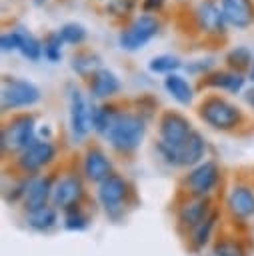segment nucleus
<instances>
[{"label": "nucleus", "instance_id": "b1692460", "mask_svg": "<svg viewBox=\"0 0 254 256\" xmlns=\"http://www.w3.org/2000/svg\"><path fill=\"white\" fill-rule=\"evenodd\" d=\"M16 30H18V34H20V50H18V52H20L26 60H30V62H38V60L44 56L42 40H38L32 32H28V30L22 28V26H18Z\"/></svg>", "mask_w": 254, "mask_h": 256}, {"label": "nucleus", "instance_id": "393cba45", "mask_svg": "<svg viewBox=\"0 0 254 256\" xmlns=\"http://www.w3.org/2000/svg\"><path fill=\"white\" fill-rule=\"evenodd\" d=\"M116 114H118V110H116L112 104H98V106H92V116H90L92 130H94L96 134L106 136V132H108V128L112 126V120H114Z\"/></svg>", "mask_w": 254, "mask_h": 256}, {"label": "nucleus", "instance_id": "aec40b11", "mask_svg": "<svg viewBox=\"0 0 254 256\" xmlns=\"http://www.w3.org/2000/svg\"><path fill=\"white\" fill-rule=\"evenodd\" d=\"M70 68L80 78H92L102 66V58L94 50H78L70 56Z\"/></svg>", "mask_w": 254, "mask_h": 256}, {"label": "nucleus", "instance_id": "1a4fd4ad", "mask_svg": "<svg viewBox=\"0 0 254 256\" xmlns=\"http://www.w3.org/2000/svg\"><path fill=\"white\" fill-rule=\"evenodd\" d=\"M218 178H220L218 164L214 160H204L198 166H194L186 176V188L196 198H206L216 188Z\"/></svg>", "mask_w": 254, "mask_h": 256}, {"label": "nucleus", "instance_id": "20e7f679", "mask_svg": "<svg viewBox=\"0 0 254 256\" xmlns=\"http://www.w3.org/2000/svg\"><path fill=\"white\" fill-rule=\"evenodd\" d=\"M40 88L24 78H16V76H4L2 80V110L10 112V110H18V108H30L40 100Z\"/></svg>", "mask_w": 254, "mask_h": 256}, {"label": "nucleus", "instance_id": "412c9836", "mask_svg": "<svg viewBox=\"0 0 254 256\" xmlns=\"http://www.w3.org/2000/svg\"><path fill=\"white\" fill-rule=\"evenodd\" d=\"M164 90L180 106H190L192 100H194V88H192V84L186 80V76H182L178 72L164 76Z\"/></svg>", "mask_w": 254, "mask_h": 256}, {"label": "nucleus", "instance_id": "72a5a7b5", "mask_svg": "<svg viewBox=\"0 0 254 256\" xmlns=\"http://www.w3.org/2000/svg\"><path fill=\"white\" fill-rule=\"evenodd\" d=\"M64 226L68 230H84L88 226V218L80 210H68V214L64 218Z\"/></svg>", "mask_w": 254, "mask_h": 256}, {"label": "nucleus", "instance_id": "9b49d317", "mask_svg": "<svg viewBox=\"0 0 254 256\" xmlns=\"http://www.w3.org/2000/svg\"><path fill=\"white\" fill-rule=\"evenodd\" d=\"M56 156V148L48 138H36L26 150H22L18 154V166L24 172H38L42 170L46 164H50Z\"/></svg>", "mask_w": 254, "mask_h": 256}, {"label": "nucleus", "instance_id": "6e6552de", "mask_svg": "<svg viewBox=\"0 0 254 256\" xmlns=\"http://www.w3.org/2000/svg\"><path fill=\"white\" fill-rule=\"evenodd\" d=\"M92 108L88 106L84 94L78 88H70L68 92V122H70V132L76 140H82L88 136L92 122Z\"/></svg>", "mask_w": 254, "mask_h": 256}, {"label": "nucleus", "instance_id": "39448f33", "mask_svg": "<svg viewBox=\"0 0 254 256\" xmlns=\"http://www.w3.org/2000/svg\"><path fill=\"white\" fill-rule=\"evenodd\" d=\"M2 150L22 152L36 140V118L32 114H18L6 122L2 128Z\"/></svg>", "mask_w": 254, "mask_h": 256}, {"label": "nucleus", "instance_id": "f257e3e1", "mask_svg": "<svg viewBox=\"0 0 254 256\" xmlns=\"http://www.w3.org/2000/svg\"><path fill=\"white\" fill-rule=\"evenodd\" d=\"M146 136V120L140 114L118 112L106 132L110 146L118 152H134Z\"/></svg>", "mask_w": 254, "mask_h": 256}, {"label": "nucleus", "instance_id": "473e14b6", "mask_svg": "<svg viewBox=\"0 0 254 256\" xmlns=\"http://www.w3.org/2000/svg\"><path fill=\"white\" fill-rule=\"evenodd\" d=\"M0 50L2 52H18L20 50V34L18 30L4 32L0 36Z\"/></svg>", "mask_w": 254, "mask_h": 256}, {"label": "nucleus", "instance_id": "c756f323", "mask_svg": "<svg viewBox=\"0 0 254 256\" xmlns=\"http://www.w3.org/2000/svg\"><path fill=\"white\" fill-rule=\"evenodd\" d=\"M138 6V0H110L106 4V12L114 18H128Z\"/></svg>", "mask_w": 254, "mask_h": 256}, {"label": "nucleus", "instance_id": "4c0bfd02", "mask_svg": "<svg viewBox=\"0 0 254 256\" xmlns=\"http://www.w3.org/2000/svg\"><path fill=\"white\" fill-rule=\"evenodd\" d=\"M248 78H250V82L254 84V62H252V66H250V70H248Z\"/></svg>", "mask_w": 254, "mask_h": 256}, {"label": "nucleus", "instance_id": "5701e85b", "mask_svg": "<svg viewBox=\"0 0 254 256\" xmlns=\"http://www.w3.org/2000/svg\"><path fill=\"white\" fill-rule=\"evenodd\" d=\"M58 216H56V208L54 206H40V208H34V210H26V224L34 230H50L54 224H56Z\"/></svg>", "mask_w": 254, "mask_h": 256}, {"label": "nucleus", "instance_id": "9d476101", "mask_svg": "<svg viewBox=\"0 0 254 256\" xmlns=\"http://www.w3.org/2000/svg\"><path fill=\"white\" fill-rule=\"evenodd\" d=\"M196 26L208 36H224L226 34V18L216 0H200L194 8Z\"/></svg>", "mask_w": 254, "mask_h": 256}, {"label": "nucleus", "instance_id": "f704fd0d", "mask_svg": "<svg viewBox=\"0 0 254 256\" xmlns=\"http://www.w3.org/2000/svg\"><path fill=\"white\" fill-rule=\"evenodd\" d=\"M214 256H244V250L240 244L228 240V242H220L214 248Z\"/></svg>", "mask_w": 254, "mask_h": 256}, {"label": "nucleus", "instance_id": "e433bc0d", "mask_svg": "<svg viewBox=\"0 0 254 256\" xmlns=\"http://www.w3.org/2000/svg\"><path fill=\"white\" fill-rule=\"evenodd\" d=\"M244 100H246V104H248L250 108H254V84L244 90Z\"/></svg>", "mask_w": 254, "mask_h": 256}, {"label": "nucleus", "instance_id": "0eeeda50", "mask_svg": "<svg viewBox=\"0 0 254 256\" xmlns=\"http://www.w3.org/2000/svg\"><path fill=\"white\" fill-rule=\"evenodd\" d=\"M158 132H160V142H164L170 148H180L190 138V134L194 130H192L190 120L184 114L174 112V110H166L160 116Z\"/></svg>", "mask_w": 254, "mask_h": 256}, {"label": "nucleus", "instance_id": "4be33fe9", "mask_svg": "<svg viewBox=\"0 0 254 256\" xmlns=\"http://www.w3.org/2000/svg\"><path fill=\"white\" fill-rule=\"evenodd\" d=\"M210 202L208 198H194L190 202H186L182 208H180V222L186 224V226H200L208 216H210Z\"/></svg>", "mask_w": 254, "mask_h": 256}, {"label": "nucleus", "instance_id": "c9c22d12", "mask_svg": "<svg viewBox=\"0 0 254 256\" xmlns=\"http://www.w3.org/2000/svg\"><path fill=\"white\" fill-rule=\"evenodd\" d=\"M164 2L166 0H142V14H156L164 8Z\"/></svg>", "mask_w": 254, "mask_h": 256}, {"label": "nucleus", "instance_id": "c85d7f7f", "mask_svg": "<svg viewBox=\"0 0 254 256\" xmlns=\"http://www.w3.org/2000/svg\"><path fill=\"white\" fill-rule=\"evenodd\" d=\"M58 32H60L64 44H70V46H80V44H84V42H86V36H88L86 28H84L80 22H66V24L60 26Z\"/></svg>", "mask_w": 254, "mask_h": 256}, {"label": "nucleus", "instance_id": "a211bd4d", "mask_svg": "<svg viewBox=\"0 0 254 256\" xmlns=\"http://www.w3.org/2000/svg\"><path fill=\"white\" fill-rule=\"evenodd\" d=\"M84 174L90 182H104L108 176H112V162L100 148H90L84 154Z\"/></svg>", "mask_w": 254, "mask_h": 256}, {"label": "nucleus", "instance_id": "2f4dec72", "mask_svg": "<svg viewBox=\"0 0 254 256\" xmlns=\"http://www.w3.org/2000/svg\"><path fill=\"white\" fill-rule=\"evenodd\" d=\"M184 70L188 74H196V76H206L214 70V58H198V60H190L188 64H184Z\"/></svg>", "mask_w": 254, "mask_h": 256}, {"label": "nucleus", "instance_id": "6ab92c4d", "mask_svg": "<svg viewBox=\"0 0 254 256\" xmlns=\"http://www.w3.org/2000/svg\"><path fill=\"white\" fill-rule=\"evenodd\" d=\"M228 208L238 218L254 216V190L246 184H236L228 194Z\"/></svg>", "mask_w": 254, "mask_h": 256}, {"label": "nucleus", "instance_id": "bb28decb", "mask_svg": "<svg viewBox=\"0 0 254 256\" xmlns=\"http://www.w3.org/2000/svg\"><path fill=\"white\" fill-rule=\"evenodd\" d=\"M180 68H184V64L174 54H158V56H152L150 62H148V70L152 74H164V76H168V74L178 72Z\"/></svg>", "mask_w": 254, "mask_h": 256}, {"label": "nucleus", "instance_id": "7ed1b4c3", "mask_svg": "<svg viewBox=\"0 0 254 256\" xmlns=\"http://www.w3.org/2000/svg\"><path fill=\"white\" fill-rule=\"evenodd\" d=\"M200 118L214 130H232L242 122V112L236 104L222 96H208L198 108Z\"/></svg>", "mask_w": 254, "mask_h": 256}, {"label": "nucleus", "instance_id": "cd10ccee", "mask_svg": "<svg viewBox=\"0 0 254 256\" xmlns=\"http://www.w3.org/2000/svg\"><path fill=\"white\" fill-rule=\"evenodd\" d=\"M42 46H44V58L52 64L60 62L62 60V46H64V40L60 36V32H48L42 40Z\"/></svg>", "mask_w": 254, "mask_h": 256}, {"label": "nucleus", "instance_id": "a878e982", "mask_svg": "<svg viewBox=\"0 0 254 256\" xmlns=\"http://www.w3.org/2000/svg\"><path fill=\"white\" fill-rule=\"evenodd\" d=\"M224 62H226L228 70H234V72H240L242 74L246 68L250 70V66H252L254 60H252V52L246 46H234V48H230L226 52Z\"/></svg>", "mask_w": 254, "mask_h": 256}, {"label": "nucleus", "instance_id": "f3484780", "mask_svg": "<svg viewBox=\"0 0 254 256\" xmlns=\"http://www.w3.org/2000/svg\"><path fill=\"white\" fill-rule=\"evenodd\" d=\"M246 78L240 72L234 70H212L210 74L204 76L202 86L206 88H216V90H226L230 94H238L244 90Z\"/></svg>", "mask_w": 254, "mask_h": 256}, {"label": "nucleus", "instance_id": "dca6fc26", "mask_svg": "<svg viewBox=\"0 0 254 256\" xmlns=\"http://www.w3.org/2000/svg\"><path fill=\"white\" fill-rule=\"evenodd\" d=\"M122 84H120V78L108 70V68H100L90 80H88V90H90V96L96 98V100H106V98H112L120 92Z\"/></svg>", "mask_w": 254, "mask_h": 256}, {"label": "nucleus", "instance_id": "f03ea898", "mask_svg": "<svg viewBox=\"0 0 254 256\" xmlns=\"http://www.w3.org/2000/svg\"><path fill=\"white\" fill-rule=\"evenodd\" d=\"M160 32V22L154 14H140L132 18L118 32V46L124 52H138L152 42Z\"/></svg>", "mask_w": 254, "mask_h": 256}, {"label": "nucleus", "instance_id": "ddd939ff", "mask_svg": "<svg viewBox=\"0 0 254 256\" xmlns=\"http://www.w3.org/2000/svg\"><path fill=\"white\" fill-rule=\"evenodd\" d=\"M226 24L236 30H246L254 24V2L252 0H220Z\"/></svg>", "mask_w": 254, "mask_h": 256}, {"label": "nucleus", "instance_id": "2eb2a0df", "mask_svg": "<svg viewBox=\"0 0 254 256\" xmlns=\"http://www.w3.org/2000/svg\"><path fill=\"white\" fill-rule=\"evenodd\" d=\"M52 178L48 176H34L26 180V190H24V206L26 210H34L40 206H46L48 200H52Z\"/></svg>", "mask_w": 254, "mask_h": 256}, {"label": "nucleus", "instance_id": "7c9ffc66", "mask_svg": "<svg viewBox=\"0 0 254 256\" xmlns=\"http://www.w3.org/2000/svg\"><path fill=\"white\" fill-rule=\"evenodd\" d=\"M214 222H216V214L212 212L200 226H196L194 228V236H192V240H194V246L196 248H202L208 240H210V234H212V228H214Z\"/></svg>", "mask_w": 254, "mask_h": 256}, {"label": "nucleus", "instance_id": "423d86ee", "mask_svg": "<svg viewBox=\"0 0 254 256\" xmlns=\"http://www.w3.org/2000/svg\"><path fill=\"white\" fill-rule=\"evenodd\" d=\"M156 150L172 166H198L206 152V140L198 130H194L180 148H170L164 142H158Z\"/></svg>", "mask_w": 254, "mask_h": 256}, {"label": "nucleus", "instance_id": "f8f14e48", "mask_svg": "<svg viewBox=\"0 0 254 256\" xmlns=\"http://www.w3.org/2000/svg\"><path fill=\"white\" fill-rule=\"evenodd\" d=\"M84 196V186L78 176H64L54 184L52 190V204L54 208L72 210Z\"/></svg>", "mask_w": 254, "mask_h": 256}, {"label": "nucleus", "instance_id": "ea45409f", "mask_svg": "<svg viewBox=\"0 0 254 256\" xmlns=\"http://www.w3.org/2000/svg\"><path fill=\"white\" fill-rule=\"evenodd\" d=\"M100 2H110V0H100Z\"/></svg>", "mask_w": 254, "mask_h": 256}, {"label": "nucleus", "instance_id": "58836bf2", "mask_svg": "<svg viewBox=\"0 0 254 256\" xmlns=\"http://www.w3.org/2000/svg\"><path fill=\"white\" fill-rule=\"evenodd\" d=\"M36 6H42V4H46V0H32Z\"/></svg>", "mask_w": 254, "mask_h": 256}, {"label": "nucleus", "instance_id": "4468645a", "mask_svg": "<svg viewBox=\"0 0 254 256\" xmlns=\"http://www.w3.org/2000/svg\"><path fill=\"white\" fill-rule=\"evenodd\" d=\"M126 194H128V184L118 174H112L104 182L98 184V200L106 210L120 208V204L124 202Z\"/></svg>", "mask_w": 254, "mask_h": 256}]
</instances>
